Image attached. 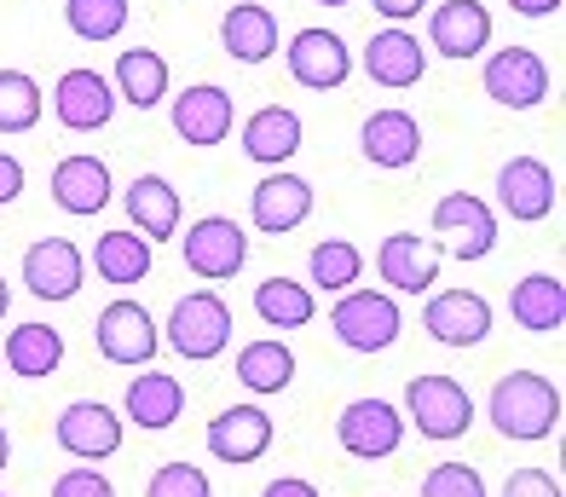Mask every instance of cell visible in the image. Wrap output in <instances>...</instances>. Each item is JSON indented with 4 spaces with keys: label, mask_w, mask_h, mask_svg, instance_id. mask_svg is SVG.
<instances>
[{
    "label": "cell",
    "mask_w": 566,
    "mask_h": 497,
    "mask_svg": "<svg viewBox=\"0 0 566 497\" xmlns=\"http://www.w3.org/2000/svg\"><path fill=\"white\" fill-rule=\"evenodd\" d=\"M358 151L370 168H410L422 156V127L410 111H370L358 127Z\"/></svg>",
    "instance_id": "24"
},
{
    "label": "cell",
    "mask_w": 566,
    "mask_h": 497,
    "mask_svg": "<svg viewBox=\"0 0 566 497\" xmlns=\"http://www.w3.org/2000/svg\"><path fill=\"white\" fill-rule=\"evenodd\" d=\"M0 364H7L12 376H23V382H41V376H53L59 364H64V335L53 324H18L7 335Z\"/></svg>",
    "instance_id": "31"
},
{
    "label": "cell",
    "mask_w": 566,
    "mask_h": 497,
    "mask_svg": "<svg viewBox=\"0 0 566 497\" xmlns=\"http://www.w3.org/2000/svg\"><path fill=\"white\" fill-rule=\"evenodd\" d=\"M509 12H521V18H555L560 0H509Z\"/></svg>",
    "instance_id": "44"
},
{
    "label": "cell",
    "mask_w": 566,
    "mask_h": 497,
    "mask_svg": "<svg viewBox=\"0 0 566 497\" xmlns=\"http://www.w3.org/2000/svg\"><path fill=\"white\" fill-rule=\"evenodd\" d=\"M41 122V87L23 70H0V134H30Z\"/></svg>",
    "instance_id": "35"
},
{
    "label": "cell",
    "mask_w": 566,
    "mask_h": 497,
    "mask_svg": "<svg viewBox=\"0 0 566 497\" xmlns=\"http://www.w3.org/2000/svg\"><path fill=\"white\" fill-rule=\"evenodd\" d=\"M497 203L509 220H549L555 203H560V186H555V168L544 156H509L497 168Z\"/></svg>",
    "instance_id": "12"
},
{
    "label": "cell",
    "mask_w": 566,
    "mask_h": 497,
    "mask_svg": "<svg viewBox=\"0 0 566 497\" xmlns=\"http://www.w3.org/2000/svg\"><path fill=\"white\" fill-rule=\"evenodd\" d=\"M480 87L492 104H503V111H537V104L549 99V64L537 59L532 46H497V52H485V64H480Z\"/></svg>",
    "instance_id": "5"
},
{
    "label": "cell",
    "mask_w": 566,
    "mask_h": 497,
    "mask_svg": "<svg viewBox=\"0 0 566 497\" xmlns=\"http://www.w3.org/2000/svg\"><path fill=\"white\" fill-rule=\"evenodd\" d=\"M261 497H318V486H313V480H301V475H283V480H266Z\"/></svg>",
    "instance_id": "43"
},
{
    "label": "cell",
    "mask_w": 566,
    "mask_h": 497,
    "mask_svg": "<svg viewBox=\"0 0 566 497\" xmlns=\"http://www.w3.org/2000/svg\"><path fill=\"white\" fill-rule=\"evenodd\" d=\"M53 434L75 463H105V457L122 452V411L98 405V400H75V405L59 411Z\"/></svg>",
    "instance_id": "14"
},
{
    "label": "cell",
    "mask_w": 566,
    "mask_h": 497,
    "mask_svg": "<svg viewBox=\"0 0 566 497\" xmlns=\"http://www.w3.org/2000/svg\"><path fill=\"white\" fill-rule=\"evenodd\" d=\"M179 255H186V267H191L197 278L226 283V278H238V272L249 267V231H243L238 220H226V215H202V220L186 231Z\"/></svg>",
    "instance_id": "7"
},
{
    "label": "cell",
    "mask_w": 566,
    "mask_h": 497,
    "mask_svg": "<svg viewBox=\"0 0 566 497\" xmlns=\"http://www.w3.org/2000/svg\"><path fill=\"white\" fill-rule=\"evenodd\" d=\"M145 497H214V486L197 463H163L157 475H150Z\"/></svg>",
    "instance_id": "37"
},
{
    "label": "cell",
    "mask_w": 566,
    "mask_h": 497,
    "mask_svg": "<svg viewBox=\"0 0 566 497\" xmlns=\"http://www.w3.org/2000/svg\"><path fill=\"white\" fill-rule=\"evenodd\" d=\"M23 186H30V174H23V163H18L12 151H0V208L18 203V197H23Z\"/></svg>",
    "instance_id": "41"
},
{
    "label": "cell",
    "mask_w": 566,
    "mask_h": 497,
    "mask_svg": "<svg viewBox=\"0 0 566 497\" xmlns=\"http://www.w3.org/2000/svg\"><path fill=\"white\" fill-rule=\"evenodd\" d=\"M122 208H127V226H134L145 244H168L179 231V208L186 203H179V191L163 174H139V179H127Z\"/></svg>",
    "instance_id": "23"
},
{
    "label": "cell",
    "mask_w": 566,
    "mask_h": 497,
    "mask_svg": "<svg viewBox=\"0 0 566 497\" xmlns=\"http://www.w3.org/2000/svg\"><path fill=\"white\" fill-rule=\"evenodd\" d=\"M503 497H560V480L549 468H514L503 480Z\"/></svg>",
    "instance_id": "40"
},
{
    "label": "cell",
    "mask_w": 566,
    "mask_h": 497,
    "mask_svg": "<svg viewBox=\"0 0 566 497\" xmlns=\"http://www.w3.org/2000/svg\"><path fill=\"white\" fill-rule=\"evenodd\" d=\"M422 330L440 348H480L492 335V301L480 290H440L422 307Z\"/></svg>",
    "instance_id": "13"
},
{
    "label": "cell",
    "mask_w": 566,
    "mask_h": 497,
    "mask_svg": "<svg viewBox=\"0 0 566 497\" xmlns=\"http://www.w3.org/2000/svg\"><path fill=\"white\" fill-rule=\"evenodd\" d=\"M53 111L70 134H98L111 116H116V87L111 75L98 70H64L59 87H53Z\"/></svg>",
    "instance_id": "18"
},
{
    "label": "cell",
    "mask_w": 566,
    "mask_h": 497,
    "mask_svg": "<svg viewBox=\"0 0 566 497\" xmlns=\"http://www.w3.org/2000/svg\"><path fill=\"white\" fill-rule=\"evenodd\" d=\"M53 497H116V486L98 475L93 463H75V468H64V475L53 480Z\"/></svg>",
    "instance_id": "39"
},
{
    "label": "cell",
    "mask_w": 566,
    "mask_h": 497,
    "mask_svg": "<svg viewBox=\"0 0 566 497\" xmlns=\"http://www.w3.org/2000/svg\"><path fill=\"white\" fill-rule=\"evenodd\" d=\"M405 416H410V428H417L422 439H462L474 428V400H469V387H462L457 376L428 371V376H410Z\"/></svg>",
    "instance_id": "3"
},
{
    "label": "cell",
    "mask_w": 566,
    "mask_h": 497,
    "mask_svg": "<svg viewBox=\"0 0 566 497\" xmlns=\"http://www.w3.org/2000/svg\"><path fill=\"white\" fill-rule=\"evenodd\" d=\"M64 18L82 41H116L127 30V0H64Z\"/></svg>",
    "instance_id": "36"
},
{
    "label": "cell",
    "mask_w": 566,
    "mask_h": 497,
    "mask_svg": "<svg viewBox=\"0 0 566 497\" xmlns=\"http://www.w3.org/2000/svg\"><path fill=\"white\" fill-rule=\"evenodd\" d=\"M306 272H313V290L324 296H342L365 278V255H358L347 238H324L313 255H306Z\"/></svg>",
    "instance_id": "34"
},
{
    "label": "cell",
    "mask_w": 566,
    "mask_h": 497,
    "mask_svg": "<svg viewBox=\"0 0 566 497\" xmlns=\"http://www.w3.org/2000/svg\"><path fill=\"white\" fill-rule=\"evenodd\" d=\"M93 342H98V353H105L111 364H150L157 359V348H163V330H157V319L139 307V301H111L105 312H98V324H93Z\"/></svg>",
    "instance_id": "10"
},
{
    "label": "cell",
    "mask_w": 566,
    "mask_h": 497,
    "mask_svg": "<svg viewBox=\"0 0 566 497\" xmlns=\"http://www.w3.org/2000/svg\"><path fill=\"white\" fill-rule=\"evenodd\" d=\"M277 18L261 7V0H243V7H226L220 18V46H226V59H238V64H266L272 52H277Z\"/></svg>",
    "instance_id": "27"
},
{
    "label": "cell",
    "mask_w": 566,
    "mask_h": 497,
    "mask_svg": "<svg viewBox=\"0 0 566 497\" xmlns=\"http://www.w3.org/2000/svg\"><path fill=\"white\" fill-rule=\"evenodd\" d=\"M509 319L526 335H555L566 324V283L555 272H526L509 296Z\"/></svg>",
    "instance_id": "28"
},
{
    "label": "cell",
    "mask_w": 566,
    "mask_h": 497,
    "mask_svg": "<svg viewBox=\"0 0 566 497\" xmlns=\"http://www.w3.org/2000/svg\"><path fill=\"white\" fill-rule=\"evenodd\" d=\"M336 439H342V452H347V457H358V463H381V457H394V452L405 446V411L388 405V400H376V394H365V400L342 405V416H336Z\"/></svg>",
    "instance_id": "6"
},
{
    "label": "cell",
    "mask_w": 566,
    "mask_h": 497,
    "mask_svg": "<svg viewBox=\"0 0 566 497\" xmlns=\"http://www.w3.org/2000/svg\"><path fill=\"white\" fill-rule=\"evenodd\" d=\"M365 75L376 87H417L428 75V52H422V41L410 30L388 23V30H376L365 41Z\"/></svg>",
    "instance_id": "21"
},
{
    "label": "cell",
    "mask_w": 566,
    "mask_h": 497,
    "mask_svg": "<svg viewBox=\"0 0 566 497\" xmlns=\"http://www.w3.org/2000/svg\"><path fill=\"white\" fill-rule=\"evenodd\" d=\"M422 497H485V480L469 463H433L422 475Z\"/></svg>",
    "instance_id": "38"
},
{
    "label": "cell",
    "mask_w": 566,
    "mask_h": 497,
    "mask_svg": "<svg viewBox=\"0 0 566 497\" xmlns=\"http://www.w3.org/2000/svg\"><path fill=\"white\" fill-rule=\"evenodd\" d=\"M168 116H174V134L186 145L214 151V145H226L231 127H238V104H231V93L214 87V82H191V87H179Z\"/></svg>",
    "instance_id": "11"
},
{
    "label": "cell",
    "mask_w": 566,
    "mask_h": 497,
    "mask_svg": "<svg viewBox=\"0 0 566 497\" xmlns=\"http://www.w3.org/2000/svg\"><path fill=\"white\" fill-rule=\"evenodd\" d=\"M150 267H157V244H145L134 226L122 231H105V238L93 244V272L111 283V290H127V283H145Z\"/></svg>",
    "instance_id": "29"
},
{
    "label": "cell",
    "mask_w": 566,
    "mask_h": 497,
    "mask_svg": "<svg viewBox=\"0 0 566 497\" xmlns=\"http://www.w3.org/2000/svg\"><path fill=\"white\" fill-rule=\"evenodd\" d=\"M87 278V255L70 238H35L23 249V290L35 301H70Z\"/></svg>",
    "instance_id": "15"
},
{
    "label": "cell",
    "mask_w": 566,
    "mask_h": 497,
    "mask_svg": "<svg viewBox=\"0 0 566 497\" xmlns=\"http://www.w3.org/2000/svg\"><path fill=\"white\" fill-rule=\"evenodd\" d=\"M301 139H306V127L290 104H266V111H254L243 122V156L261 168H283L301 151Z\"/></svg>",
    "instance_id": "25"
},
{
    "label": "cell",
    "mask_w": 566,
    "mask_h": 497,
    "mask_svg": "<svg viewBox=\"0 0 566 497\" xmlns=\"http://www.w3.org/2000/svg\"><path fill=\"white\" fill-rule=\"evenodd\" d=\"M329 330H336V342L353 348V353H388L405 330V312L388 290H342L336 307H329Z\"/></svg>",
    "instance_id": "2"
},
{
    "label": "cell",
    "mask_w": 566,
    "mask_h": 497,
    "mask_svg": "<svg viewBox=\"0 0 566 497\" xmlns=\"http://www.w3.org/2000/svg\"><path fill=\"white\" fill-rule=\"evenodd\" d=\"M7 307H12V290H7V278H0V319H7Z\"/></svg>",
    "instance_id": "46"
},
{
    "label": "cell",
    "mask_w": 566,
    "mask_h": 497,
    "mask_svg": "<svg viewBox=\"0 0 566 497\" xmlns=\"http://www.w3.org/2000/svg\"><path fill=\"white\" fill-rule=\"evenodd\" d=\"M433 231L457 260H485L497 249V215L492 203H480L474 191H451L433 203Z\"/></svg>",
    "instance_id": "9"
},
{
    "label": "cell",
    "mask_w": 566,
    "mask_h": 497,
    "mask_svg": "<svg viewBox=\"0 0 566 497\" xmlns=\"http://www.w3.org/2000/svg\"><path fill=\"white\" fill-rule=\"evenodd\" d=\"M290 75L313 93H336L353 75V52L336 30H301L290 41Z\"/></svg>",
    "instance_id": "19"
},
{
    "label": "cell",
    "mask_w": 566,
    "mask_h": 497,
    "mask_svg": "<svg viewBox=\"0 0 566 497\" xmlns=\"http://www.w3.org/2000/svg\"><path fill=\"white\" fill-rule=\"evenodd\" d=\"M122 416L134 428H145V434H163V428H174L179 416H186V387H179L168 371H145L122 394Z\"/></svg>",
    "instance_id": "26"
},
{
    "label": "cell",
    "mask_w": 566,
    "mask_h": 497,
    "mask_svg": "<svg viewBox=\"0 0 566 497\" xmlns=\"http://www.w3.org/2000/svg\"><path fill=\"white\" fill-rule=\"evenodd\" d=\"M370 7H376V18H394L399 30H405V18H422L428 0H370Z\"/></svg>",
    "instance_id": "42"
},
{
    "label": "cell",
    "mask_w": 566,
    "mask_h": 497,
    "mask_svg": "<svg viewBox=\"0 0 566 497\" xmlns=\"http://www.w3.org/2000/svg\"><path fill=\"white\" fill-rule=\"evenodd\" d=\"M111 87H116L122 104H134V111H150V104H163V99H168V59H163L157 46H127V52H116Z\"/></svg>",
    "instance_id": "30"
},
{
    "label": "cell",
    "mask_w": 566,
    "mask_h": 497,
    "mask_svg": "<svg viewBox=\"0 0 566 497\" xmlns=\"http://www.w3.org/2000/svg\"><path fill=\"white\" fill-rule=\"evenodd\" d=\"M111 191H116V179H111L105 156H64V163L53 168V203L64 208V215H75V220L111 208Z\"/></svg>",
    "instance_id": "22"
},
{
    "label": "cell",
    "mask_w": 566,
    "mask_h": 497,
    "mask_svg": "<svg viewBox=\"0 0 566 497\" xmlns=\"http://www.w3.org/2000/svg\"><path fill=\"white\" fill-rule=\"evenodd\" d=\"M226 342H231V307H226V296L191 290V296L174 301V312H168V348L179 359L209 364V359L226 353Z\"/></svg>",
    "instance_id": "4"
},
{
    "label": "cell",
    "mask_w": 566,
    "mask_h": 497,
    "mask_svg": "<svg viewBox=\"0 0 566 497\" xmlns=\"http://www.w3.org/2000/svg\"><path fill=\"white\" fill-rule=\"evenodd\" d=\"M313 290H306L301 278H266L261 290H254V312L272 324V330H301L313 324Z\"/></svg>",
    "instance_id": "33"
},
{
    "label": "cell",
    "mask_w": 566,
    "mask_h": 497,
    "mask_svg": "<svg viewBox=\"0 0 566 497\" xmlns=\"http://www.w3.org/2000/svg\"><path fill=\"white\" fill-rule=\"evenodd\" d=\"M306 215H313V186H306L301 174H283V168H272L249 197V220L261 231H272V238L306 226Z\"/></svg>",
    "instance_id": "20"
},
{
    "label": "cell",
    "mask_w": 566,
    "mask_h": 497,
    "mask_svg": "<svg viewBox=\"0 0 566 497\" xmlns=\"http://www.w3.org/2000/svg\"><path fill=\"white\" fill-rule=\"evenodd\" d=\"M272 416L261 405H226L214 423H209V452L226 463V468H249L272 452Z\"/></svg>",
    "instance_id": "17"
},
{
    "label": "cell",
    "mask_w": 566,
    "mask_h": 497,
    "mask_svg": "<svg viewBox=\"0 0 566 497\" xmlns=\"http://www.w3.org/2000/svg\"><path fill=\"white\" fill-rule=\"evenodd\" d=\"M7 463H12V434L0 428V468H7Z\"/></svg>",
    "instance_id": "45"
},
{
    "label": "cell",
    "mask_w": 566,
    "mask_h": 497,
    "mask_svg": "<svg viewBox=\"0 0 566 497\" xmlns=\"http://www.w3.org/2000/svg\"><path fill=\"white\" fill-rule=\"evenodd\" d=\"M440 267H446V249L417 238V231H388L376 249V272L394 296H428L440 283Z\"/></svg>",
    "instance_id": "8"
},
{
    "label": "cell",
    "mask_w": 566,
    "mask_h": 497,
    "mask_svg": "<svg viewBox=\"0 0 566 497\" xmlns=\"http://www.w3.org/2000/svg\"><path fill=\"white\" fill-rule=\"evenodd\" d=\"M295 382V348L290 342H249L238 353V387H249L254 400H277Z\"/></svg>",
    "instance_id": "32"
},
{
    "label": "cell",
    "mask_w": 566,
    "mask_h": 497,
    "mask_svg": "<svg viewBox=\"0 0 566 497\" xmlns=\"http://www.w3.org/2000/svg\"><path fill=\"white\" fill-rule=\"evenodd\" d=\"M428 41L451 64L485 59V46H492V12H485L480 0H440L428 18Z\"/></svg>",
    "instance_id": "16"
},
{
    "label": "cell",
    "mask_w": 566,
    "mask_h": 497,
    "mask_svg": "<svg viewBox=\"0 0 566 497\" xmlns=\"http://www.w3.org/2000/svg\"><path fill=\"white\" fill-rule=\"evenodd\" d=\"M0 497H7V491H0Z\"/></svg>",
    "instance_id": "48"
},
{
    "label": "cell",
    "mask_w": 566,
    "mask_h": 497,
    "mask_svg": "<svg viewBox=\"0 0 566 497\" xmlns=\"http://www.w3.org/2000/svg\"><path fill=\"white\" fill-rule=\"evenodd\" d=\"M318 7H347V0H318Z\"/></svg>",
    "instance_id": "47"
},
{
    "label": "cell",
    "mask_w": 566,
    "mask_h": 497,
    "mask_svg": "<svg viewBox=\"0 0 566 497\" xmlns=\"http://www.w3.org/2000/svg\"><path fill=\"white\" fill-rule=\"evenodd\" d=\"M485 416L503 439H549L560 428V387L544 371H509L485 400Z\"/></svg>",
    "instance_id": "1"
}]
</instances>
